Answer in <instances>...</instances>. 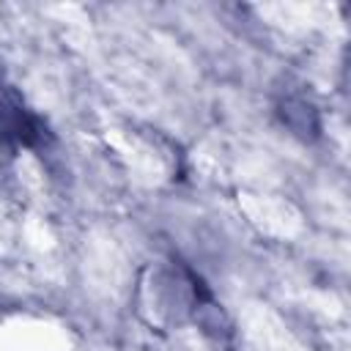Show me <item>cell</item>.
<instances>
[{
	"label": "cell",
	"instance_id": "6da1fadb",
	"mask_svg": "<svg viewBox=\"0 0 351 351\" xmlns=\"http://www.w3.org/2000/svg\"><path fill=\"white\" fill-rule=\"evenodd\" d=\"M47 137V123L30 112L8 85L0 82V140L16 145H38Z\"/></svg>",
	"mask_w": 351,
	"mask_h": 351
}]
</instances>
